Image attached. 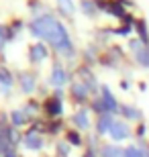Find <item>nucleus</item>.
<instances>
[{
    "label": "nucleus",
    "mask_w": 149,
    "mask_h": 157,
    "mask_svg": "<svg viewBox=\"0 0 149 157\" xmlns=\"http://www.w3.org/2000/svg\"><path fill=\"white\" fill-rule=\"evenodd\" d=\"M31 33H33L35 37H39V39L47 41V43H49L55 51H59L61 55L74 57L76 51H74L72 37H69L68 29H65L53 14H47L45 12V14L37 17L33 21V25H31Z\"/></svg>",
    "instance_id": "obj_1"
},
{
    "label": "nucleus",
    "mask_w": 149,
    "mask_h": 157,
    "mask_svg": "<svg viewBox=\"0 0 149 157\" xmlns=\"http://www.w3.org/2000/svg\"><path fill=\"white\" fill-rule=\"evenodd\" d=\"M129 49L135 55V61L143 67H149V47H145L139 39H131L129 41Z\"/></svg>",
    "instance_id": "obj_2"
},
{
    "label": "nucleus",
    "mask_w": 149,
    "mask_h": 157,
    "mask_svg": "<svg viewBox=\"0 0 149 157\" xmlns=\"http://www.w3.org/2000/svg\"><path fill=\"white\" fill-rule=\"evenodd\" d=\"M108 135L112 137L115 143H120V141H127L131 137V127L127 124V121H112V127H110Z\"/></svg>",
    "instance_id": "obj_3"
},
{
    "label": "nucleus",
    "mask_w": 149,
    "mask_h": 157,
    "mask_svg": "<svg viewBox=\"0 0 149 157\" xmlns=\"http://www.w3.org/2000/svg\"><path fill=\"white\" fill-rule=\"evenodd\" d=\"M68 78H69L68 70H65L59 61H55V63L51 65V71H49V84H53L55 88H63L65 82H68Z\"/></svg>",
    "instance_id": "obj_4"
},
{
    "label": "nucleus",
    "mask_w": 149,
    "mask_h": 157,
    "mask_svg": "<svg viewBox=\"0 0 149 157\" xmlns=\"http://www.w3.org/2000/svg\"><path fill=\"white\" fill-rule=\"evenodd\" d=\"M72 122L76 124L78 131H88L90 128V110L88 108H78L72 117Z\"/></svg>",
    "instance_id": "obj_5"
},
{
    "label": "nucleus",
    "mask_w": 149,
    "mask_h": 157,
    "mask_svg": "<svg viewBox=\"0 0 149 157\" xmlns=\"http://www.w3.org/2000/svg\"><path fill=\"white\" fill-rule=\"evenodd\" d=\"M90 94H92V92H90V88H88L86 84H82L80 80L72 84V90H69V96H72V98H74L76 102H80V104H82V102H86Z\"/></svg>",
    "instance_id": "obj_6"
},
{
    "label": "nucleus",
    "mask_w": 149,
    "mask_h": 157,
    "mask_svg": "<svg viewBox=\"0 0 149 157\" xmlns=\"http://www.w3.org/2000/svg\"><path fill=\"white\" fill-rule=\"evenodd\" d=\"M100 98H102V102H104V106H106L108 114H115V112H119V110H120V104L116 102V98L112 96V92H110L106 86L100 88Z\"/></svg>",
    "instance_id": "obj_7"
},
{
    "label": "nucleus",
    "mask_w": 149,
    "mask_h": 157,
    "mask_svg": "<svg viewBox=\"0 0 149 157\" xmlns=\"http://www.w3.org/2000/svg\"><path fill=\"white\" fill-rule=\"evenodd\" d=\"M78 78H80L82 84H86V86L90 88V92H96V90H98L96 78H94V74L90 71L88 65H80V67H78Z\"/></svg>",
    "instance_id": "obj_8"
},
{
    "label": "nucleus",
    "mask_w": 149,
    "mask_h": 157,
    "mask_svg": "<svg viewBox=\"0 0 149 157\" xmlns=\"http://www.w3.org/2000/svg\"><path fill=\"white\" fill-rule=\"evenodd\" d=\"M45 112L49 117H59L63 112V102L59 98H55V96H51V98L45 102Z\"/></svg>",
    "instance_id": "obj_9"
},
{
    "label": "nucleus",
    "mask_w": 149,
    "mask_h": 157,
    "mask_svg": "<svg viewBox=\"0 0 149 157\" xmlns=\"http://www.w3.org/2000/svg\"><path fill=\"white\" fill-rule=\"evenodd\" d=\"M112 114H100L96 121V135H104V133H108L110 127H112Z\"/></svg>",
    "instance_id": "obj_10"
},
{
    "label": "nucleus",
    "mask_w": 149,
    "mask_h": 157,
    "mask_svg": "<svg viewBox=\"0 0 149 157\" xmlns=\"http://www.w3.org/2000/svg\"><path fill=\"white\" fill-rule=\"evenodd\" d=\"M135 31H137V35H139V41L145 47H149V33H147V25H145L143 18H139L137 23H135Z\"/></svg>",
    "instance_id": "obj_11"
},
{
    "label": "nucleus",
    "mask_w": 149,
    "mask_h": 157,
    "mask_svg": "<svg viewBox=\"0 0 149 157\" xmlns=\"http://www.w3.org/2000/svg\"><path fill=\"white\" fill-rule=\"evenodd\" d=\"M119 112H120V114H123L125 118H133V121H141V118H143L141 110H139V108H135V106H127V104H123Z\"/></svg>",
    "instance_id": "obj_12"
},
{
    "label": "nucleus",
    "mask_w": 149,
    "mask_h": 157,
    "mask_svg": "<svg viewBox=\"0 0 149 157\" xmlns=\"http://www.w3.org/2000/svg\"><path fill=\"white\" fill-rule=\"evenodd\" d=\"M49 53H47V47L43 45V43H35L33 47H31V59H37V61H43V59L47 57Z\"/></svg>",
    "instance_id": "obj_13"
},
{
    "label": "nucleus",
    "mask_w": 149,
    "mask_h": 157,
    "mask_svg": "<svg viewBox=\"0 0 149 157\" xmlns=\"http://www.w3.org/2000/svg\"><path fill=\"white\" fill-rule=\"evenodd\" d=\"M57 6H59V12H61L63 17H74V12H76L74 0H57Z\"/></svg>",
    "instance_id": "obj_14"
},
{
    "label": "nucleus",
    "mask_w": 149,
    "mask_h": 157,
    "mask_svg": "<svg viewBox=\"0 0 149 157\" xmlns=\"http://www.w3.org/2000/svg\"><path fill=\"white\" fill-rule=\"evenodd\" d=\"M21 86H23V92H33L35 86H37V80H35L33 74H25V76H21Z\"/></svg>",
    "instance_id": "obj_15"
},
{
    "label": "nucleus",
    "mask_w": 149,
    "mask_h": 157,
    "mask_svg": "<svg viewBox=\"0 0 149 157\" xmlns=\"http://www.w3.org/2000/svg\"><path fill=\"white\" fill-rule=\"evenodd\" d=\"M100 157H123V149H119L116 145H102Z\"/></svg>",
    "instance_id": "obj_16"
},
{
    "label": "nucleus",
    "mask_w": 149,
    "mask_h": 157,
    "mask_svg": "<svg viewBox=\"0 0 149 157\" xmlns=\"http://www.w3.org/2000/svg\"><path fill=\"white\" fill-rule=\"evenodd\" d=\"M25 145L29 147V149H41V147H43V139H41L39 135H35V131H31V133L27 135Z\"/></svg>",
    "instance_id": "obj_17"
},
{
    "label": "nucleus",
    "mask_w": 149,
    "mask_h": 157,
    "mask_svg": "<svg viewBox=\"0 0 149 157\" xmlns=\"http://www.w3.org/2000/svg\"><path fill=\"white\" fill-rule=\"evenodd\" d=\"M80 6H82V12H84L86 17H94V14H96V10H98V6H96V2H94V0H82Z\"/></svg>",
    "instance_id": "obj_18"
},
{
    "label": "nucleus",
    "mask_w": 149,
    "mask_h": 157,
    "mask_svg": "<svg viewBox=\"0 0 149 157\" xmlns=\"http://www.w3.org/2000/svg\"><path fill=\"white\" fill-rule=\"evenodd\" d=\"M123 157H145V153H143V147L129 145L127 149H123Z\"/></svg>",
    "instance_id": "obj_19"
},
{
    "label": "nucleus",
    "mask_w": 149,
    "mask_h": 157,
    "mask_svg": "<svg viewBox=\"0 0 149 157\" xmlns=\"http://www.w3.org/2000/svg\"><path fill=\"white\" fill-rule=\"evenodd\" d=\"M92 110L98 112V117H100V114H108V110H106V106H104V102H102L100 96H96V98L92 100Z\"/></svg>",
    "instance_id": "obj_20"
},
{
    "label": "nucleus",
    "mask_w": 149,
    "mask_h": 157,
    "mask_svg": "<svg viewBox=\"0 0 149 157\" xmlns=\"http://www.w3.org/2000/svg\"><path fill=\"white\" fill-rule=\"evenodd\" d=\"M65 141H68L69 145H82V137H80V133H78V131H68V133H65Z\"/></svg>",
    "instance_id": "obj_21"
},
{
    "label": "nucleus",
    "mask_w": 149,
    "mask_h": 157,
    "mask_svg": "<svg viewBox=\"0 0 149 157\" xmlns=\"http://www.w3.org/2000/svg\"><path fill=\"white\" fill-rule=\"evenodd\" d=\"M25 121H27V114H25V110H14L12 112V124H17V127H21V124H25Z\"/></svg>",
    "instance_id": "obj_22"
},
{
    "label": "nucleus",
    "mask_w": 149,
    "mask_h": 157,
    "mask_svg": "<svg viewBox=\"0 0 149 157\" xmlns=\"http://www.w3.org/2000/svg\"><path fill=\"white\" fill-rule=\"evenodd\" d=\"M57 153H59V157H69V143L68 141H59L57 143Z\"/></svg>",
    "instance_id": "obj_23"
},
{
    "label": "nucleus",
    "mask_w": 149,
    "mask_h": 157,
    "mask_svg": "<svg viewBox=\"0 0 149 157\" xmlns=\"http://www.w3.org/2000/svg\"><path fill=\"white\" fill-rule=\"evenodd\" d=\"M143 135H145V124L141 122V124L137 127V137H139V139H143Z\"/></svg>",
    "instance_id": "obj_24"
},
{
    "label": "nucleus",
    "mask_w": 149,
    "mask_h": 157,
    "mask_svg": "<svg viewBox=\"0 0 149 157\" xmlns=\"http://www.w3.org/2000/svg\"><path fill=\"white\" fill-rule=\"evenodd\" d=\"M143 153H145V157H149V145L143 147Z\"/></svg>",
    "instance_id": "obj_25"
},
{
    "label": "nucleus",
    "mask_w": 149,
    "mask_h": 157,
    "mask_svg": "<svg viewBox=\"0 0 149 157\" xmlns=\"http://www.w3.org/2000/svg\"><path fill=\"white\" fill-rule=\"evenodd\" d=\"M6 157H14V153H6Z\"/></svg>",
    "instance_id": "obj_26"
}]
</instances>
